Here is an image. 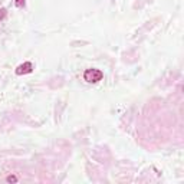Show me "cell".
<instances>
[{"label": "cell", "mask_w": 184, "mask_h": 184, "mask_svg": "<svg viewBox=\"0 0 184 184\" xmlns=\"http://www.w3.org/2000/svg\"><path fill=\"white\" fill-rule=\"evenodd\" d=\"M104 78V73L99 69H86L84 72V79L88 84H97Z\"/></svg>", "instance_id": "1"}, {"label": "cell", "mask_w": 184, "mask_h": 184, "mask_svg": "<svg viewBox=\"0 0 184 184\" xmlns=\"http://www.w3.org/2000/svg\"><path fill=\"white\" fill-rule=\"evenodd\" d=\"M32 69H33L32 62H25V63H22V65H19V66L16 68V73H17V75L30 73V72H32Z\"/></svg>", "instance_id": "2"}, {"label": "cell", "mask_w": 184, "mask_h": 184, "mask_svg": "<svg viewBox=\"0 0 184 184\" xmlns=\"http://www.w3.org/2000/svg\"><path fill=\"white\" fill-rule=\"evenodd\" d=\"M6 181H7V183H16L17 177H16V176H9V177L6 178Z\"/></svg>", "instance_id": "3"}, {"label": "cell", "mask_w": 184, "mask_h": 184, "mask_svg": "<svg viewBox=\"0 0 184 184\" xmlns=\"http://www.w3.org/2000/svg\"><path fill=\"white\" fill-rule=\"evenodd\" d=\"M6 13H7V12H6V9H4V7H1V9H0V20H3V19L6 17Z\"/></svg>", "instance_id": "4"}, {"label": "cell", "mask_w": 184, "mask_h": 184, "mask_svg": "<svg viewBox=\"0 0 184 184\" xmlns=\"http://www.w3.org/2000/svg\"><path fill=\"white\" fill-rule=\"evenodd\" d=\"M15 4L17 7H23L25 6V0H15Z\"/></svg>", "instance_id": "5"}]
</instances>
